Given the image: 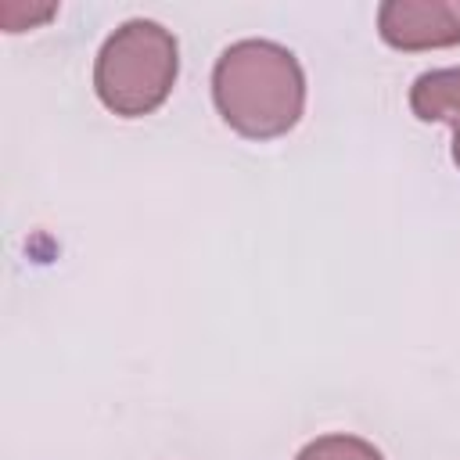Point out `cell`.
I'll use <instances>...</instances> for the list:
<instances>
[{
  "mask_svg": "<svg viewBox=\"0 0 460 460\" xmlns=\"http://www.w3.org/2000/svg\"><path fill=\"white\" fill-rule=\"evenodd\" d=\"M212 97L230 129L248 140H273L302 119L305 75L288 47L273 40H241L219 54Z\"/></svg>",
  "mask_w": 460,
  "mask_h": 460,
  "instance_id": "6da1fadb",
  "label": "cell"
},
{
  "mask_svg": "<svg viewBox=\"0 0 460 460\" xmlns=\"http://www.w3.org/2000/svg\"><path fill=\"white\" fill-rule=\"evenodd\" d=\"M176 72V36L158 22L133 18L104 40L93 65V90L108 111L122 119H140L165 104Z\"/></svg>",
  "mask_w": 460,
  "mask_h": 460,
  "instance_id": "7a4b0ae2",
  "label": "cell"
},
{
  "mask_svg": "<svg viewBox=\"0 0 460 460\" xmlns=\"http://www.w3.org/2000/svg\"><path fill=\"white\" fill-rule=\"evenodd\" d=\"M377 32L395 50H435L460 43V4L388 0L377 7Z\"/></svg>",
  "mask_w": 460,
  "mask_h": 460,
  "instance_id": "3957f363",
  "label": "cell"
},
{
  "mask_svg": "<svg viewBox=\"0 0 460 460\" xmlns=\"http://www.w3.org/2000/svg\"><path fill=\"white\" fill-rule=\"evenodd\" d=\"M410 108L420 122H446L453 129V162L460 169V68H435L413 79Z\"/></svg>",
  "mask_w": 460,
  "mask_h": 460,
  "instance_id": "277c9868",
  "label": "cell"
},
{
  "mask_svg": "<svg viewBox=\"0 0 460 460\" xmlns=\"http://www.w3.org/2000/svg\"><path fill=\"white\" fill-rule=\"evenodd\" d=\"M295 460H385L367 438L356 435H323L313 438Z\"/></svg>",
  "mask_w": 460,
  "mask_h": 460,
  "instance_id": "5b68a950",
  "label": "cell"
}]
</instances>
